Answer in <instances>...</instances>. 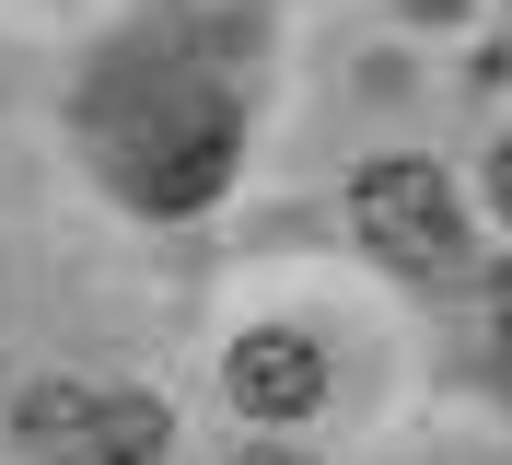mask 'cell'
Instances as JSON below:
<instances>
[{"instance_id": "5b68a950", "label": "cell", "mask_w": 512, "mask_h": 465, "mask_svg": "<svg viewBox=\"0 0 512 465\" xmlns=\"http://www.w3.org/2000/svg\"><path fill=\"white\" fill-rule=\"evenodd\" d=\"M489 210L512 221V140H501V152H489Z\"/></svg>"}, {"instance_id": "277c9868", "label": "cell", "mask_w": 512, "mask_h": 465, "mask_svg": "<svg viewBox=\"0 0 512 465\" xmlns=\"http://www.w3.org/2000/svg\"><path fill=\"white\" fill-rule=\"evenodd\" d=\"M222 175H233V117H187L175 152L140 163V198L152 210H198V198H222Z\"/></svg>"}, {"instance_id": "6da1fadb", "label": "cell", "mask_w": 512, "mask_h": 465, "mask_svg": "<svg viewBox=\"0 0 512 465\" xmlns=\"http://www.w3.org/2000/svg\"><path fill=\"white\" fill-rule=\"evenodd\" d=\"M350 221L361 245L384 256V268H466V210H454V186L431 175V163H361L350 186Z\"/></svg>"}, {"instance_id": "3957f363", "label": "cell", "mask_w": 512, "mask_h": 465, "mask_svg": "<svg viewBox=\"0 0 512 465\" xmlns=\"http://www.w3.org/2000/svg\"><path fill=\"white\" fill-rule=\"evenodd\" d=\"M222 384H233V407H245L256 431H291V419H315V396H326V349L303 338V326H256L222 361Z\"/></svg>"}, {"instance_id": "8992f818", "label": "cell", "mask_w": 512, "mask_h": 465, "mask_svg": "<svg viewBox=\"0 0 512 465\" xmlns=\"http://www.w3.org/2000/svg\"><path fill=\"white\" fill-rule=\"evenodd\" d=\"M408 12H431V24H454V12H466V0H408Z\"/></svg>"}, {"instance_id": "52a82bcc", "label": "cell", "mask_w": 512, "mask_h": 465, "mask_svg": "<svg viewBox=\"0 0 512 465\" xmlns=\"http://www.w3.org/2000/svg\"><path fill=\"white\" fill-rule=\"evenodd\" d=\"M233 465H303V454H268V442H256V454H233Z\"/></svg>"}, {"instance_id": "ba28073f", "label": "cell", "mask_w": 512, "mask_h": 465, "mask_svg": "<svg viewBox=\"0 0 512 465\" xmlns=\"http://www.w3.org/2000/svg\"><path fill=\"white\" fill-rule=\"evenodd\" d=\"M501 338H512V279H501Z\"/></svg>"}, {"instance_id": "7a4b0ae2", "label": "cell", "mask_w": 512, "mask_h": 465, "mask_svg": "<svg viewBox=\"0 0 512 465\" xmlns=\"http://www.w3.org/2000/svg\"><path fill=\"white\" fill-rule=\"evenodd\" d=\"M24 431H35V454H59V465H163V407L152 396L47 384V396H24Z\"/></svg>"}]
</instances>
